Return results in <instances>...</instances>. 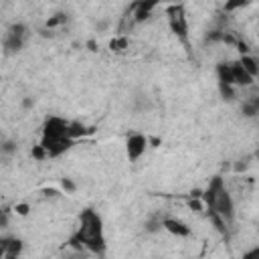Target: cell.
I'll return each instance as SVG.
<instances>
[{
  "mask_svg": "<svg viewBox=\"0 0 259 259\" xmlns=\"http://www.w3.org/2000/svg\"><path fill=\"white\" fill-rule=\"evenodd\" d=\"M75 251H91L95 255H103L105 251V237H103V223L101 217L93 208H85L79 217V229L69 239Z\"/></svg>",
  "mask_w": 259,
  "mask_h": 259,
  "instance_id": "1",
  "label": "cell"
},
{
  "mask_svg": "<svg viewBox=\"0 0 259 259\" xmlns=\"http://www.w3.org/2000/svg\"><path fill=\"white\" fill-rule=\"evenodd\" d=\"M202 200L206 204V210L217 212L227 225L233 221V217H235V202H233V198H231V194H229V190H227V186H225L221 176H214L208 182L206 190L202 192Z\"/></svg>",
  "mask_w": 259,
  "mask_h": 259,
  "instance_id": "2",
  "label": "cell"
},
{
  "mask_svg": "<svg viewBox=\"0 0 259 259\" xmlns=\"http://www.w3.org/2000/svg\"><path fill=\"white\" fill-rule=\"evenodd\" d=\"M69 123L71 121H65L63 117H57V115L47 117L42 123V140L40 142H57V140L69 138Z\"/></svg>",
  "mask_w": 259,
  "mask_h": 259,
  "instance_id": "3",
  "label": "cell"
},
{
  "mask_svg": "<svg viewBox=\"0 0 259 259\" xmlns=\"http://www.w3.org/2000/svg\"><path fill=\"white\" fill-rule=\"evenodd\" d=\"M24 40H26V26L16 22V24L8 26V30H6L4 38H2V45H4L6 53H18L22 49Z\"/></svg>",
  "mask_w": 259,
  "mask_h": 259,
  "instance_id": "4",
  "label": "cell"
},
{
  "mask_svg": "<svg viewBox=\"0 0 259 259\" xmlns=\"http://www.w3.org/2000/svg\"><path fill=\"white\" fill-rule=\"evenodd\" d=\"M168 14V22H170V28L176 36H180L182 40H186V34H188V24H186V16H184V8L182 6H170L166 10Z\"/></svg>",
  "mask_w": 259,
  "mask_h": 259,
  "instance_id": "5",
  "label": "cell"
},
{
  "mask_svg": "<svg viewBox=\"0 0 259 259\" xmlns=\"http://www.w3.org/2000/svg\"><path fill=\"white\" fill-rule=\"evenodd\" d=\"M148 148V138L142 134H130L125 140V154L130 158V162H136L138 158H142V154Z\"/></svg>",
  "mask_w": 259,
  "mask_h": 259,
  "instance_id": "6",
  "label": "cell"
},
{
  "mask_svg": "<svg viewBox=\"0 0 259 259\" xmlns=\"http://www.w3.org/2000/svg\"><path fill=\"white\" fill-rule=\"evenodd\" d=\"M22 241L16 239V237H4L2 243H0V249H2V259H16L20 253H22Z\"/></svg>",
  "mask_w": 259,
  "mask_h": 259,
  "instance_id": "7",
  "label": "cell"
},
{
  "mask_svg": "<svg viewBox=\"0 0 259 259\" xmlns=\"http://www.w3.org/2000/svg\"><path fill=\"white\" fill-rule=\"evenodd\" d=\"M162 227L170 233V235H176V237H188L190 235V227L178 219H164L162 221Z\"/></svg>",
  "mask_w": 259,
  "mask_h": 259,
  "instance_id": "8",
  "label": "cell"
},
{
  "mask_svg": "<svg viewBox=\"0 0 259 259\" xmlns=\"http://www.w3.org/2000/svg\"><path fill=\"white\" fill-rule=\"evenodd\" d=\"M231 67H233V79H235V85H241V87H249L251 83H253V77L241 67V63L239 61H235V63H231Z\"/></svg>",
  "mask_w": 259,
  "mask_h": 259,
  "instance_id": "9",
  "label": "cell"
},
{
  "mask_svg": "<svg viewBox=\"0 0 259 259\" xmlns=\"http://www.w3.org/2000/svg\"><path fill=\"white\" fill-rule=\"evenodd\" d=\"M217 77H219V83L221 85H235V79H233V67L231 63H219L217 65Z\"/></svg>",
  "mask_w": 259,
  "mask_h": 259,
  "instance_id": "10",
  "label": "cell"
},
{
  "mask_svg": "<svg viewBox=\"0 0 259 259\" xmlns=\"http://www.w3.org/2000/svg\"><path fill=\"white\" fill-rule=\"evenodd\" d=\"M134 8V20L136 22H142V20H146L148 16H150V12L156 8V4H146V2H138V4H134L132 6Z\"/></svg>",
  "mask_w": 259,
  "mask_h": 259,
  "instance_id": "11",
  "label": "cell"
},
{
  "mask_svg": "<svg viewBox=\"0 0 259 259\" xmlns=\"http://www.w3.org/2000/svg\"><path fill=\"white\" fill-rule=\"evenodd\" d=\"M239 63H241V67L255 79L257 77V71H259V65H257V59L255 57H251V55H241V59H239Z\"/></svg>",
  "mask_w": 259,
  "mask_h": 259,
  "instance_id": "12",
  "label": "cell"
},
{
  "mask_svg": "<svg viewBox=\"0 0 259 259\" xmlns=\"http://www.w3.org/2000/svg\"><path fill=\"white\" fill-rule=\"evenodd\" d=\"M241 109H243V115H247V117L257 115V113H259V97H253V99L245 101Z\"/></svg>",
  "mask_w": 259,
  "mask_h": 259,
  "instance_id": "13",
  "label": "cell"
},
{
  "mask_svg": "<svg viewBox=\"0 0 259 259\" xmlns=\"http://www.w3.org/2000/svg\"><path fill=\"white\" fill-rule=\"evenodd\" d=\"M89 130L83 125V123H79V121H71L69 123V138L71 140H77V138H81V136H85Z\"/></svg>",
  "mask_w": 259,
  "mask_h": 259,
  "instance_id": "14",
  "label": "cell"
},
{
  "mask_svg": "<svg viewBox=\"0 0 259 259\" xmlns=\"http://www.w3.org/2000/svg\"><path fill=\"white\" fill-rule=\"evenodd\" d=\"M109 47H111V51H123V49L127 47V38H125V36H121V38H113V40L109 42Z\"/></svg>",
  "mask_w": 259,
  "mask_h": 259,
  "instance_id": "15",
  "label": "cell"
},
{
  "mask_svg": "<svg viewBox=\"0 0 259 259\" xmlns=\"http://www.w3.org/2000/svg\"><path fill=\"white\" fill-rule=\"evenodd\" d=\"M219 89H221L223 99H233V97H235V93H233V87H231V85H221V83H219Z\"/></svg>",
  "mask_w": 259,
  "mask_h": 259,
  "instance_id": "16",
  "label": "cell"
},
{
  "mask_svg": "<svg viewBox=\"0 0 259 259\" xmlns=\"http://www.w3.org/2000/svg\"><path fill=\"white\" fill-rule=\"evenodd\" d=\"M32 156H34L36 160H45L49 154H47V150H45V148L38 144V146H34V148H32Z\"/></svg>",
  "mask_w": 259,
  "mask_h": 259,
  "instance_id": "17",
  "label": "cell"
},
{
  "mask_svg": "<svg viewBox=\"0 0 259 259\" xmlns=\"http://www.w3.org/2000/svg\"><path fill=\"white\" fill-rule=\"evenodd\" d=\"M63 188H65V192H73L75 190V182L71 180V178H63Z\"/></svg>",
  "mask_w": 259,
  "mask_h": 259,
  "instance_id": "18",
  "label": "cell"
},
{
  "mask_svg": "<svg viewBox=\"0 0 259 259\" xmlns=\"http://www.w3.org/2000/svg\"><path fill=\"white\" fill-rule=\"evenodd\" d=\"M243 259H259V247H253V249H249V251L243 255Z\"/></svg>",
  "mask_w": 259,
  "mask_h": 259,
  "instance_id": "19",
  "label": "cell"
},
{
  "mask_svg": "<svg viewBox=\"0 0 259 259\" xmlns=\"http://www.w3.org/2000/svg\"><path fill=\"white\" fill-rule=\"evenodd\" d=\"M18 214H28V204H16V208H14Z\"/></svg>",
  "mask_w": 259,
  "mask_h": 259,
  "instance_id": "20",
  "label": "cell"
},
{
  "mask_svg": "<svg viewBox=\"0 0 259 259\" xmlns=\"http://www.w3.org/2000/svg\"><path fill=\"white\" fill-rule=\"evenodd\" d=\"M2 152H4V154L14 152V144H12V142H6V144H4V148H2Z\"/></svg>",
  "mask_w": 259,
  "mask_h": 259,
  "instance_id": "21",
  "label": "cell"
},
{
  "mask_svg": "<svg viewBox=\"0 0 259 259\" xmlns=\"http://www.w3.org/2000/svg\"><path fill=\"white\" fill-rule=\"evenodd\" d=\"M237 47H239V51H241V55H247V51H249V47L243 42V40H239L237 42Z\"/></svg>",
  "mask_w": 259,
  "mask_h": 259,
  "instance_id": "22",
  "label": "cell"
},
{
  "mask_svg": "<svg viewBox=\"0 0 259 259\" xmlns=\"http://www.w3.org/2000/svg\"><path fill=\"white\" fill-rule=\"evenodd\" d=\"M188 204H190V208H194V210H200V208H202V204H200L198 200H190Z\"/></svg>",
  "mask_w": 259,
  "mask_h": 259,
  "instance_id": "23",
  "label": "cell"
},
{
  "mask_svg": "<svg viewBox=\"0 0 259 259\" xmlns=\"http://www.w3.org/2000/svg\"><path fill=\"white\" fill-rule=\"evenodd\" d=\"M69 259H85V257H83V253H81V251H77V253H75V255H71Z\"/></svg>",
  "mask_w": 259,
  "mask_h": 259,
  "instance_id": "24",
  "label": "cell"
},
{
  "mask_svg": "<svg viewBox=\"0 0 259 259\" xmlns=\"http://www.w3.org/2000/svg\"><path fill=\"white\" fill-rule=\"evenodd\" d=\"M257 65H259V59H257ZM255 79H259V71H257V77Z\"/></svg>",
  "mask_w": 259,
  "mask_h": 259,
  "instance_id": "25",
  "label": "cell"
}]
</instances>
